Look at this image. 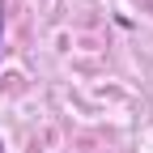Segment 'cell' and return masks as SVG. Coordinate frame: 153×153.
I'll return each instance as SVG.
<instances>
[{
	"mask_svg": "<svg viewBox=\"0 0 153 153\" xmlns=\"http://www.w3.org/2000/svg\"><path fill=\"white\" fill-rule=\"evenodd\" d=\"M0 34H4V9H0Z\"/></svg>",
	"mask_w": 153,
	"mask_h": 153,
	"instance_id": "1",
	"label": "cell"
}]
</instances>
